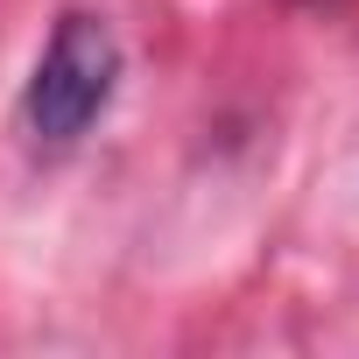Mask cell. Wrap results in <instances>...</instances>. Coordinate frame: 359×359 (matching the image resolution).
<instances>
[{
  "label": "cell",
  "instance_id": "obj_1",
  "mask_svg": "<svg viewBox=\"0 0 359 359\" xmlns=\"http://www.w3.org/2000/svg\"><path fill=\"white\" fill-rule=\"evenodd\" d=\"M120 71H127V50H120L113 22L92 15V8H64L36 71H29V85H22V134L36 148H71L113 106Z\"/></svg>",
  "mask_w": 359,
  "mask_h": 359
}]
</instances>
